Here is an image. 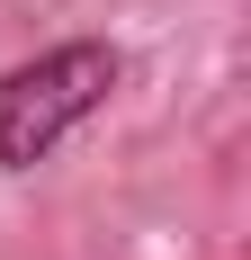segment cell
I'll use <instances>...</instances> for the list:
<instances>
[{"mask_svg": "<svg viewBox=\"0 0 251 260\" xmlns=\"http://www.w3.org/2000/svg\"><path fill=\"white\" fill-rule=\"evenodd\" d=\"M117 72H125L117 45H99V36H72V45L18 63V72L0 81V161H9V171H36L81 117H99V108H108Z\"/></svg>", "mask_w": 251, "mask_h": 260, "instance_id": "6da1fadb", "label": "cell"}]
</instances>
